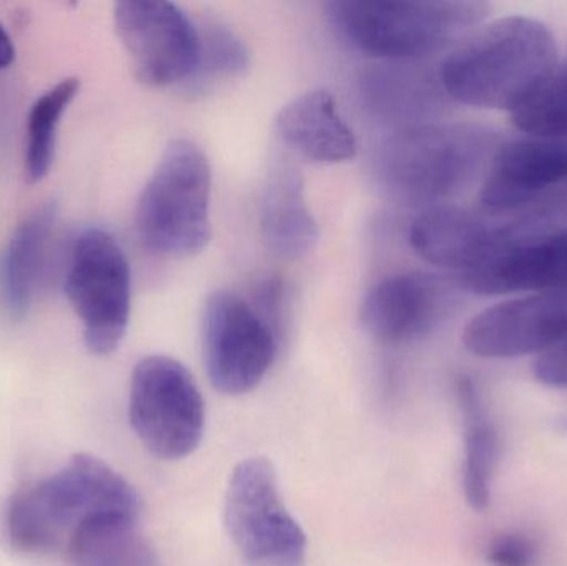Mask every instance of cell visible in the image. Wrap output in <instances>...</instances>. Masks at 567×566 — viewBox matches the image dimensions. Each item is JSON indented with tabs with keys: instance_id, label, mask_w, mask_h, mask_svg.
Wrapping results in <instances>:
<instances>
[{
	"instance_id": "1",
	"label": "cell",
	"mask_w": 567,
	"mask_h": 566,
	"mask_svg": "<svg viewBox=\"0 0 567 566\" xmlns=\"http://www.w3.org/2000/svg\"><path fill=\"white\" fill-rule=\"evenodd\" d=\"M558 66V43L548 25L509 16L473 30L440 69L449 99L463 105L515 113Z\"/></svg>"
},
{
	"instance_id": "2",
	"label": "cell",
	"mask_w": 567,
	"mask_h": 566,
	"mask_svg": "<svg viewBox=\"0 0 567 566\" xmlns=\"http://www.w3.org/2000/svg\"><path fill=\"white\" fill-rule=\"evenodd\" d=\"M499 146V133L482 123L406 126L379 143L372 173L390 198L432 208L483 179Z\"/></svg>"
},
{
	"instance_id": "3",
	"label": "cell",
	"mask_w": 567,
	"mask_h": 566,
	"mask_svg": "<svg viewBox=\"0 0 567 566\" xmlns=\"http://www.w3.org/2000/svg\"><path fill=\"white\" fill-rule=\"evenodd\" d=\"M138 514V494L118 472L76 454L62 471L10 495L7 541L22 554H53L66 550L73 532L90 518Z\"/></svg>"
},
{
	"instance_id": "4",
	"label": "cell",
	"mask_w": 567,
	"mask_h": 566,
	"mask_svg": "<svg viewBox=\"0 0 567 566\" xmlns=\"http://www.w3.org/2000/svg\"><path fill=\"white\" fill-rule=\"evenodd\" d=\"M475 0H333L326 16L353 50L392 63H413L458 45L488 16Z\"/></svg>"
},
{
	"instance_id": "5",
	"label": "cell",
	"mask_w": 567,
	"mask_h": 566,
	"mask_svg": "<svg viewBox=\"0 0 567 566\" xmlns=\"http://www.w3.org/2000/svg\"><path fill=\"white\" fill-rule=\"evenodd\" d=\"M213 173L192 140L169 143L138 198L140 241L153 255L188 258L212 241Z\"/></svg>"
},
{
	"instance_id": "6",
	"label": "cell",
	"mask_w": 567,
	"mask_h": 566,
	"mask_svg": "<svg viewBox=\"0 0 567 566\" xmlns=\"http://www.w3.org/2000/svg\"><path fill=\"white\" fill-rule=\"evenodd\" d=\"M65 292L82 321L89 351L96 356L116 351L132 311V272L125 251L109 231L86 228L73 239Z\"/></svg>"
},
{
	"instance_id": "7",
	"label": "cell",
	"mask_w": 567,
	"mask_h": 566,
	"mask_svg": "<svg viewBox=\"0 0 567 566\" xmlns=\"http://www.w3.org/2000/svg\"><path fill=\"white\" fill-rule=\"evenodd\" d=\"M130 424L142 444L163 461H179L198 449L206 409L192 372L168 356H148L133 369Z\"/></svg>"
},
{
	"instance_id": "8",
	"label": "cell",
	"mask_w": 567,
	"mask_h": 566,
	"mask_svg": "<svg viewBox=\"0 0 567 566\" xmlns=\"http://www.w3.org/2000/svg\"><path fill=\"white\" fill-rule=\"evenodd\" d=\"M225 525L233 544L251 566L306 565V534L287 511L278 474L268 459H246L233 471Z\"/></svg>"
},
{
	"instance_id": "9",
	"label": "cell",
	"mask_w": 567,
	"mask_h": 566,
	"mask_svg": "<svg viewBox=\"0 0 567 566\" xmlns=\"http://www.w3.org/2000/svg\"><path fill=\"white\" fill-rule=\"evenodd\" d=\"M203 361L216 391L248 394L278 356L281 335L241 296L216 291L203 311Z\"/></svg>"
},
{
	"instance_id": "10",
	"label": "cell",
	"mask_w": 567,
	"mask_h": 566,
	"mask_svg": "<svg viewBox=\"0 0 567 566\" xmlns=\"http://www.w3.org/2000/svg\"><path fill=\"white\" fill-rule=\"evenodd\" d=\"M113 19L140 82L168 86L195 75L199 27L182 7L166 0H122Z\"/></svg>"
},
{
	"instance_id": "11",
	"label": "cell",
	"mask_w": 567,
	"mask_h": 566,
	"mask_svg": "<svg viewBox=\"0 0 567 566\" xmlns=\"http://www.w3.org/2000/svg\"><path fill=\"white\" fill-rule=\"evenodd\" d=\"M465 289L453 276L412 271L367 291L360 308L365 331L383 344H409L439 331L458 311Z\"/></svg>"
},
{
	"instance_id": "12",
	"label": "cell",
	"mask_w": 567,
	"mask_h": 566,
	"mask_svg": "<svg viewBox=\"0 0 567 566\" xmlns=\"http://www.w3.org/2000/svg\"><path fill=\"white\" fill-rule=\"evenodd\" d=\"M525 228L523 223L496 222L460 206L440 205L413 219L409 239L423 261L462 279L525 239Z\"/></svg>"
},
{
	"instance_id": "13",
	"label": "cell",
	"mask_w": 567,
	"mask_h": 566,
	"mask_svg": "<svg viewBox=\"0 0 567 566\" xmlns=\"http://www.w3.org/2000/svg\"><path fill=\"white\" fill-rule=\"evenodd\" d=\"M567 338V296L528 295L478 312L463 331L466 351L485 359L545 354Z\"/></svg>"
},
{
	"instance_id": "14",
	"label": "cell",
	"mask_w": 567,
	"mask_h": 566,
	"mask_svg": "<svg viewBox=\"0 0 567 566\" xmlns=\"http://www.w3.org/2000/svg\"><path fill=\"white\" fill-rule=\"evenodd\" d=\"M567 179V142L523 138L502 143L483 176L480 202L492 213L522 209Z\"/></svg>"
},
{
	"instance_id": "15",
	"label": "cell",
	"mask_w": 567,
	"mask_h": 566,
	"mask_svg": "<svg viewBox=\"0 0 567 566\" xmlns=\"http://www.w3.org/2000/svg\"><path fill=\"white\" fill-rule=\"evenodd\" d=\"M456 281L465 291L480 296H567V229L522 239Z\"/></svg>"
},
{
	"instance_id": "16",
	"label": "cell",
	"mask_w": 567,
	"mask_h": 566,
	"mask_svg": "<svg viewBox=\"0 0 567 566\" xmlns=\"http://www.w3.org/2000/svg\"><path fill=\"white\" fill-rule=\"evenodd\" d=\"M284 145L310 162L337 165L355 158L357 138L343 122L332 93L310 90L290 100L276 119Z\"/></svg>"
},
{
	"instance_id": "17",
	"label": "cell",
	"mask_w": 567,
	"mask_h": 566,
	"mask_svg": "<svg viewBox=\"0 0 567 566\" xmlns=\"http://www.w3.org/2000/svg\"><path fill=\"white\" fill-rule=\"evenodd\" d=\"M261 231L268 248L286 259L307 255L319 239L302 175L289 159L272 163L262 193Z\"/></svg>"
},
{
	"instance_id": "18",
	"label": "cell",
	"mask_w": 567,
	"mask_h": 566,
	"mask_svg": "<svg viewBox=\"0 0 567 566\" xmlns=\"http://www.w3.org/2000/svg\"><path fill=\"white\" fill-rule=\"evenodd\" d=\"M363 99L375 115L400 128L425 125L442 106L440 75L413 63H392L370 70L362 80ZM446 96V95H445Z\"/></svg>"
},
{
	"instance_id": "19",
	"label": "cell",
	"mask_w": 567,
	"mask_h": 566,
	"mask_svg": "<svg viewBox=\"0 0 567 566\" xmlns=\"http://www.w3.org/2000/svg\"><path fill=\"white\" fill-rule=\"evenodd\" d=\"M55 216V206H39L19 223L9 239L0 268V292L10 318H22L32 305L45 269Z\"/></svg>"
},
{
	"instance_id": "20",
	"label": "cell",
	"mask_w": 567,
	"mask_h": 566,
	"mask_svg": "<svg viewBox=\"0 0 567 566\" xmlns=\"http://www.w3.org/2000/svg\"><path fill=\"white\" fill-rule=\"evenodd\" d=\"M456 399L463 419L462 487L472 511L485 512L492 504L493 475L498 462V434L483 405L478 388L468 375L456 381Z\"/></svg>"
},
{
	"instance_id": "21",
	"label": "cell",
	"mask_w": 567,
	"mask_h": 566,
	"mask_svg": "<svg viewBox=\"0 0 567 566\" xmlns=\"http://www.w3.org/2000/svg\"><path fill=\"white\" fill-rule=\"evenodd\" d=\"M72 566H159L158 555L133 515H103L83 522L66 547Z\"/></svg>"
},
{
	"instance_id": "22",
	"label": "cell",
	"mask_w": 567,
	"mask_h": 566,
	"mask_svg": "<svg viewBox=\"0 0 567 566\" xmlns=\"http://www.w3.org/2000/svg\"><path fill=\"white\" fill-rule=\"evenodd\" d=\"M80 90V80L63 79L39 96L27 119L25 175L30 183L45 178L53 163L56 130Z\"/></svg>"
},
{
	"instance_id": "23",
	"label": "cell",
	"mask_w": 567,
	"mask_h": 566,
	"mask_svg": "<svg viewBox=\"0 0 567 566\" xmlns=\"http://www.w3.org/2000/svg\"><path fill=\"white\" fill-rule=\"evenodd\" d=\"M512 119L535 138L567 142V60L558 63L535 95L512 113Z\"/></svg>"
},
{
	"instance_id": "24",
	"label": "cell",
	"mask_w": 567,
	"mask_h": 566,
	"mask_svg": "<svg viewBox=\"0 0 567 566\" xmlns=\"http://www.w3.org/2000/svg\"><path fill=\"white\" fill-rule=\"evenodd\" d=\"M248 66V45L235 30L219 22L199 27L198 66L189 80L196 89L241 75Z\"/></svg>"
},
{
	"instance_id": "25",
	"label": "cell",
	"mask_w": 567,
	"mask_h": 566,
	"mask_svg": "<svg viewBox=\"0 0 567 566\" xmlns=\"http://www.w3.org/2000/svg\"><path fill=\"white\" fill-rule=\"evenodd\" d=\"M486 562L492 566H538V548L526 535L509 532L489 542Z\"/></svg>"
},
{
	"instance_id": "26",
	"label": "cell",
	"mask_w": 567,
	"mask_h": 566,
	"mask_svg": "<svg viewBox=\"0 0 567 566\" xmlns=\"http://www.w3.org/2000/svg\"><path fill=\"white\" fill-rule=\"evenodd\" d=\"M535 378L548 388L567 391V338L535 362Z\"/></svg>"
},
{
	"instance_id": "27",
	"label": "cell",
	"mask_w": 567,
	"mask_h": 566,
	"mask_svg": "<svg viewBox=\"0 0 567 566\" xmlns=\"http://www.w3.org/2000/svg\"><path fill=\"white\" fill-rule=\"evenodd\" d=\"M13 60H16V47H13L9 33H7V30L3 29L2 23H0V70L12 65Z\"/></svg>"
}]
</instances>
